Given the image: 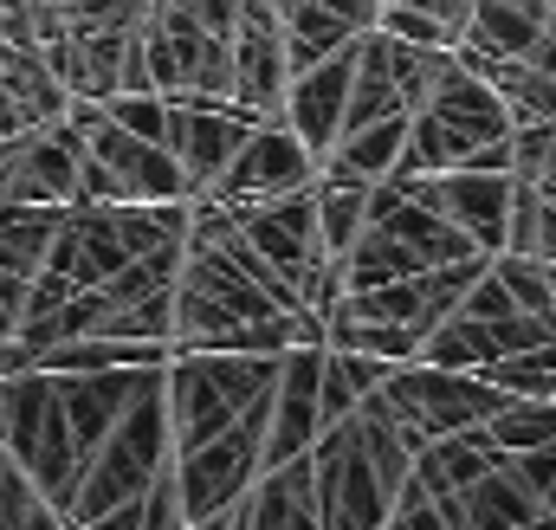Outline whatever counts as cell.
Returning a JSON list of instances; mask_svg holds the SVG:
<instances>
[{
  "mask_svg": "<svg viewBox=\"0 0 556 530\" xmlns=\"http://www.w3.org/2000/svg\"><path fill=\"white\" fill-rule=\"evenodd\" d=\"M317 382H324V350H285L273 376V407H266V472L304 459L324 433L317 414Z\"/></svg>",
  "mask_w": 556,
  "mask_h": 530,
  "instance_id": "12",
  "label": "cell"
},
{
  "mask_svg": "<svg viewBox=\"0 0 556 530\" xmlns=\"http://www.w3.org/2000/svg\"><path fill=\"white\" fill-rule=\"evenodd\" d=\"M538 188H544V194H556V136H551V155H544V175H538Z\"/></svg>",
  "mask_w": 556,
  "mask_h": 530,
  "instance_id": "31",
  "label": "cell"
},
{
  "mask_svg": "<svg viewBox=\"0 0 556 530\" xmlns=\"http://www.w3.org/2000/svg\"><path fill=\"white\" fill-rule=\"evenodd\" d=\"M253 124H266V117H247L233 104L227 111H181V104H168V155H175L188 194H214V181L227 175V162L240 155Z\"/></svg>",
  "mask_w": 556,
  "mask_h": 530,
  "instance_id": "15",
  "label": "cell"
},
{
  "mask_svg": "<svg viewBox=\"0 0 556 530\" xmlns=\"http://www.w3.org/2000/svg\"><path fill=\"white\" fill-rule=\"evenodd\" d=\"M498 459H505V453L492 446V433H485V427H466V433H446V440L420 446L415 453V479H420L427 499H453V492H466L472 479H485Z\"/></svg>",
  "mask_w": 556,
  "mask_h": 530,
  "instance_id": "19",
  "label": "cell"
},
{
  "mask_svg": "<svg viewBox=\"0 0 556 530\" xmlns=\"http://www.w3.org/2000/svg\"><path fill=\"white\" fill-rule=\"evenodd\" d=\"M247 530H317V505H311V453L266 472L247 492Z\"/></svg>",
  "mask_w": 556,
  "mask_h": 530,
  "instance_id": "21",
  "label": "cell"
},
{
  "mask_svg": "<svg viewBox=\"0 0 556 530\" xmlns=\"http://www.w3.org/2000/svg\"><path fill=\"white\" fill-rule=\"evenodd\" d=\"M492 278L511 291V304L525 311V317H544L556 324V291H551V272L538 260H518V253H492Z\"/></svg>",
  "mask_w": 556,
  "mask_h": 530,
  "instance_id": "25",
  "label": "cell"
},
{
  "mask_svg": "<svg viewBox=\"0 0 556 530\" xmlns=\"http://www.w3.org/2000/svg\"><path fill=\"white\" fill-rule=\"evenodd\" d=\"M485 433H492V446H498L505 459H518V453H544V446H556V401L505 395V407L485 420Z\"/></svg>",
  "mask_w": 556,
  "mask_h": 530,
  "instance_id": "23",
  "label": "cell"
},
{
  "mask_svg": "<svg viewBox=\"0 0 556 530\" xmlns=\"http://www.w3.org/2000/svg\"><path fill=\"white\" fill-rule=\"evenodd\" d=\"M459 317H472V324H505V317H525L518 304H511V291L492 278V265H485V278L459 298Z\"/></svg>",
  "mask_w": 556,
  "mask_h": 530,
  "instance_id": "27",
  "label": "cell"
},
{
  "mask_svg": "<svg viewBox=\"0 0 556 530\" xmlns=\"http://www.w3.org/2000/svg\"><path fill=\"white\" fill-rule=\"evenodd\" d=\"M266 407H273V395L240 427H227L220 440L175 453L168 479H175V499H181V525H201V518H220V512L247 505V492L266 479Z\"/></svg>",
  "mask_w": 556,
  "mask_h": 530,
  "instance_id": "4",
  "label": "cell"
},
{
  "mask_svg": "<svg viewBox=\"0 0 556 530\" xmlns=\"http://www.w3.org/2000/svg\"><path fill=\"white\" fill-rule=\"evenodd\" d=\"M162 369H98V376H52V395H59V414L78 440V453L91 459L104 446V433L137 407L142 389H155Z\"/></svg>",
  "mask_w": 556,
  "mask_h": 530,
  "instance_id": "16",
  "label": "cell"
},
{
  "mask_svg": "<svg viewBox=\"0 0 556 530\" xmlns=\"http://www.w3.org/2000/svg\"><path fill=\"white\" fill-rule=\"evenodd\" d=\"M376 0H278V39H285V65L311 72L337 52H350L369 26H376Z\"/></svg>",
  "mask_w": 556,
  "mask_h": 530,
  "instance_id": "14",
  "label": "cell"
},
{
  "mask_svg": "<svg viewBox=\"0 0 556 530\" xmlns=\"http://www.w3.org/2000/svg\"><path fill=\"white\" fill-rule=\"evenodd\" d=\"M402 181V175H389ZM427 214H440L453 234H466L485 260L505 253V227H511V175H479V168H446V175H420L402 181Z\"/></svg>",
  "mask_w": 556,
  "mask_h": 530,
  "instance_id": "11",
  "label": "cell"
},
{
  "mask_svg": "<svg viewBox=\"0 0 556 530\" xmlns=\"http://www.w3.org/2000/svg\"><path fill=\"white\" fill-rule=\"evenodd\" d=\"M402 149H408V111L402 117H382V124H363V130H343V142L317 162V175H337V181H389L402 168Z\"/></svg>",
  "mask_w": 556,
  "mask_h": 530,
  "instance_id": "20",
  "label": "cell"
},
{
  "mask_svg": "<svg viewBox=\"0 0 556 530\" xmlns=\"http://www.w3.org/2000/svg\"><path fill=\"white\" fill-rule=\"evenodd\" d=\"M65 124L85 136V155H91L98 175L111 181V201H117V207H168V201H194L188 181H181V168H175V155L155 149V142H142V136H130V130H117V124L104 117V104L72 98Z\"/></svg>",
  "mask_w": 556,
  "mask_h": 530,
  "instance_id": "8",
  "label": "cell"
},
{
  "mask_svg": "<svg viewBox=\"0 0 556 530\" xmlns=\"http://www.w3.org/2000/svg\"><path fill=\"white\" fill-rule=\"evenodd\" d=\"M278 317V304L214 247H188L181 278H175V343L168 350H207L220 330L233 324H260Z\"/></svg>",
  "mask_w": 556,
  "mask_h": 530,
  "instance_id": "6",
  "label": "cell"
},
{
  "mask_svg": "<svg viewBox=\"0 0 556 530\" xmlns=\"http://www.w3.org/2000/svg\"><path fill=\"white\" fill-rule=\"evenodd\" d=\"M311 207H317V247L324 260H350V247L363 240L369 227V188L363 181H337V175H317L311 181Z\"/></svg>",
  "mask_w": 556,
  "mask_h": 530,
  "instance_id": "22",
  "label": "cell"
},
{
  "mask_svg": "<svg viewBox=\"0 0 556 530\" xmlns=\"http://www.w3.org/2000/svg\"><path fill=\"white\" fill-rule=\"evenodd\" d=\"M0 446L7 459L39 485V499L65 518L72 512V492H78V472H85V453L59 414V395H52V376L26 369L13 382H0Z\"/></svg>",
  "mask_w": 556,
  "mask_h": 530,
  "instance_id": "3",
  "label": "cell"
},
{
  "mask_svg": "<svg viewBox=\"0 0 556 530\" xmlns=\"http://www.w3.org/2000/svg\"><path fill=\"white\" fill-rule=\"evenodd\" d=\"M104 117H111L117 130L168 149V98H162V91H117V98H104Z\"/></svg>",
  "mask_w": 556,
  "mask_h": 530,
  "instance_id": "26",
  "label": "cell"
},
{
  "mask_svg": "<svg viewBox=\"0 0 556 530\" xmlns=\"http://www.w3.org/2000/svg\"><path fill=\"white\" fill-rule=\"evenodd\" d=\"M389 401L395 427L408 433V446H433L446 433H466V427H485L498 407H505V389H492L485 376H453V369H427V363H402L389 369V382L376 389Z\"/></svg>",
  "mask_w": 556,
  "mask_h": 530,
  "instance_id": "5",
  "label": "cell"
},
{
  "mask_svg": "<svg viewBox=\"0 0 556 530\" xmlns=\"http://www.w3.org/2000/svg\"><path fill=\"white\" fill-rule=\"evenodd\" d=\"M227 52H233V104H240L247 117H278L285 85H291L278 26H240Z\"/></svg>",
  "mask_w": 556,
  "mask_h": 530,
  "instance_id": "18",
  "label": "cell"
},
{
  "mask_svg": "<svg viewBox=\"0 0 556 530\" xmlns=\"http://www.w3.org/2000/svg\"><path fill=\"white\" fill-rule=\"evenodd\" d=\"M376 26H382L389 39H402V46H459V39H453L440 20H427V13H389V7H382Z\"/></svg>",
  "mask_w": 556,
  "mask_h": 530,
  "instance_id": "28",
  "label": "cell"
},
{
  "mask_svg": "<svg viewBox=\"0 0 556 530\" xmlns=\"http://www.w3.org/2000/svg\"><path fill=\"white\" fill-rule=\"evenodd\" d=\"M311 505L317 530H382L395 512V485L356 440V427H324L311 446Z\"/></svg>",
  "mask_w": 556,
  "mask_h": 530,
  "instance_id": "7",
  "label": "cell"
},
{
  "mask_svg": "<svg viewBox=\"0 0 556 530\" xmlns=\"http://www.w3.org/2000/svg\"><path fill=\"white\" fill-rule=\"evenodd\" d=\"M168 466H175V446H168V414H162V382H155V389H142L137 407L104 433V446L85 459L65 525H91V518H104V512H117V505H137Z\"/></svg>",
  "mask_w": 556,
  "mask_h": 530,
  "instance_id": "2",
  "label": "cell"
},
{
  "mask_svg": "<svg viewBox=\"0 0 556 530\" xmlns=\"http://www.w3.org/2000/svg\"><path fill=\"white\" fill-rule=\"evenodd\" d=\"M317 181V155L285 130V117L253 124V136L240 142V155L227 162V175L214 181V201L220 207H260V201H285V194H304Z\"/></svg>",
  "mask_w": 556,
  "mask_h": 530,
  "instance_id": "10",
  "label": "cell"
},
{
  "mask_svg": "<svg viewBox=\"0 0 556 530\" xmlns=\"http://www.w3.org/2000/svg\"><path fill=\"white\" fill-rule=\"evenodd\" d=\"M78 162H85V136L65 117L20 130L0 155V207H72Z\"/></svg>",
  "mask_w": 556,
  "mask_h": 530,
  "instance_id": "9",
  "label": "cell"
},
{
  "mask_svg": "<svg viewBox=\"0 0 556 530\" xmlns=\"http://www.w3.org/2000/svg\"><path fill=\"white\" fill-rule=\"evenodd\" d=\"M389 525H395V530H453V525H446V512L420 492V479H408V485H402V499H395Z\"/></svg>",
  "mask_w": 556,
  "mask_h": 530,
  "instance_id": "29",
  "label": "cell"
},
{
  "mask_svg": "<svg viewBox=\"0 0 556 530\" xmlns=\"http://www.w3.org/2000/svg\"><path fill=\"white\" fill-rule=\"evenodd\" d=\"M350 72H356V46L324 59V65H311V72H291V85H285L278 117L317 162L337 149V136L350 130Z\"/></svg>",
  "mask_w": 556,
  "mask_h": 530,
  "instance_id": "13",
  "label": "cell"
},
{
  "mask_svg": "<svg viewBox=\"0 0 556 530\" xmlns=\"http://www.w3.org/2000/svg\"><path fill=\"white\" fill-rule=\"evenodd\" d=\"M124 265H130V253H124V240H117L111 207H65V214H59L46 272H59L72 291H98V285H111Z\"/></svg>",
  "mask_w": 556,
  "mask_h": 530,
  "instance_id": "17",
  "label": "cell"
},
{
  "mask_svg": "<svg viewBox=\"0 0 556 530\" xmlns=\"http://www.w3.org/2000/svg\"><path fill=\"white\" fill-rule=\"evenodd\" d=\"M376 7H389V13H427V20H440L453 39H459L466 20H472V0H376Z\"/></svg>",
  "mask_w": 556,
  "mask_h": 530,
  "instance_id": "30",
  "label": "cell"
},
{
  "mask_svg": "<svg viewBox=\"0 0 556 530\" xmlns=\"http://www.w3.org/2000/svg\"><path fill=\"white\" fill-rule=\"evenodd\" d=\"M505 7H525V13H551V0H505Z\"/></svg>",
  "mask_w": 556,
  "mask_h": 530,
  "instance_id": "32",
  "label": "cell"
},
{
  "mask_svg": "<svg viewBox=\"0 0 556 530\" xmlns=\"http://www.w3.org/2000/svg\"><path fill=\"white\" fill-rule=\"evenodd\" d=\"M485 382L505 389V395H518V401H556V343H538V350H525V356L492 363Z\"/></svg>",
  "mask_w": 556,
  "mask_h": 530,
  "instance_id": "24",
  "label": "cell"
},
{
  "mask_svg": "<svg viewBox=\"0 0 556 530\" xmlns=\"http://www.w3.org/2000/svg\"><path fill=\"white\" fill-rule=\"evenodd\" d=\"M278 356H214V350H168L162 369V414H168V446H207L227 427H240L260 401L273 395Z\"/></svg>",
  "mask_w": 556,
  "mask_h": 530,
  "instance_id": "1",
  "label": "cell"
}]
</instances>
